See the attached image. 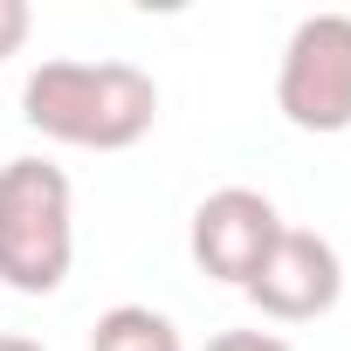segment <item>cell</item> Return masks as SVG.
<instances>
[{"label":"cell","mask_w":351,"mask_h":351,"mask_svg":"<svg viewBox=\"0 0 351 351\" xmlns=\"http://www.w3.org/2000/svg\"><path fill=\"white\" fill-rule=\"evenodd\" d=\"M21 117L76 152H131L158 124V83L138 62H42L21 83Z\"/></svg>","instance_id":"obj_1"},{"label":"cell","mask_w":351,"mask_h":351,"mask_svg":"<svg viewBox=\"0 0 351 351\" xmlns=\"http://www.w3.org/2000/svg\"><path fill=\"white\" fill-rule=\"evenodd\" d=\"M76 262V193L49 158L0 165V282L21 296H56Z\"/></svg>","instance_id":"obj_2"},{"label":"cell","mask_w":351,"mask_h":351,"mask_svg":"<svg viewBox=\"0 0 351 351\" xmlns=\"http://www.w3.org/2000/svg\"><path fill=\"white\" fill-rule=\"evenodd\" d=\"M276 110L310 138L351 131V14H303L289 28L276 62Z\"/></svg>","instance_id":"obj_3"},{"label":"cell","mask_w":351,"mask_h":351,"mask_svg":"<svg viewBox=\"0 0 351 351\" xmlns=\"http://www.w3.org/2000/svg\"><path fill=\"white\" fill-rule=\"evenodd\" d=\"M344 296V262L317 228H282L276 248L262 255V269L248 276V303L276 324H310L330 317Z\"/></svg>","instance_id":"obj_4"},{"label":"cell","mask_w":351,"mask_h":351,"mask_svg":"<svg viewBox=\"0 0 351 351\" xmlns=\"http://www.w3.org/2000/svg\"><path fill=\"white\" fill-rule=\"evenodd\" d=\"M276 234H282V214H276V200L269 193H255V186H221V193H207L200 207H193V262L214 276V282H234V289H248V276L262 269V255L276 248Z\"/></svg>","instance_id":"obj_5"},{"label":"cell","mask_w":351,"mask_h":351,"mask_svg":"<svg viewBox=\"0 0 351 351\" xmlns=\"http://www.w3.org/2000/svg\"><path fill=\"white\" fill-rule=\"evenodd\" d=\"M90 351H186V337H180V324H172L165 310H152V303H117V310L97 317Z\"/></svg>","instance_id":"obj_6"},{"label":"cell","mask_w":351,"mask_h":351,"mask_svg":"<svg viewBox=\"0 0 351 351\" xmlns=\"http://www.w3.org/2000/svg\"><path fill=\"white\" fill-rule=\"evenodd\" d=\"M28 28H35V14H28V0H0V62H8V56H21Z\"/></svg>","instance_id":"obj_7"},{"label":"cell","mask_w":351,"mask_h":351,"mask_svg":"<svg viewBox=\"0 0 351 351\" xmlns=\"http://www.w3.org/2000/svg\"><path fill=\"white\" fill-rule=\"evenodd\" d=\"M207 351H296V344L276 330H221V337H207Z\"/></svg>","instance_id":"obj_8"},{"label":"cell","mask_w":351,"mask_h":351,"mask_svg":"<svg viewBox=\"0 0 351 351\" xmlns=\"http://www.w3.org/2000/svg\"><path fill=\"white\" fill-rule=\"evenodd\" d=\"M0 351H49V344H35V337H21V330H0Z\"/></svg>","instance_id":"obj_9"}]
</instances>
